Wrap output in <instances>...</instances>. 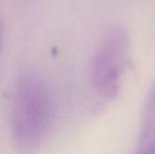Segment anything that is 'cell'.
Segmentation results:
<instances>
[{"label":"cell","mask_w":155,"mask_h":154,"mask_svg":"<svg viewBox=\"0 0 155 154\" xmlns=\"http://www.w3.org/2000/svg\"><path fill=\"white\" fill-rule=\"evenodd\" d=\"M52 118L49 89L38 74L17 78L11 106V133L18 154H36L47 137Z\"/></svg>","instance_id":"6da1fadb"},{"label":"cell","mask_w":155,"mask_h":154,"mask_svg":"<svg viewBox=\"0 0 155 154\" xmlns=\"http://www.w3.org/2000/svg\"><path fill=\"white\" fill-rule=\"evenodd\" d=\"M129 51L130 37L123 28H113L104 35L91 64L92 84L100 96L107 99L117 96Z\"/></svg>","instance_id":"7a4b0ae2"},{"label":"cell","mask_w":155,"mask_h":154,"mask_svg":"<svg viewBox=\"0 0 155 154\" xmlns=\"http://www.w3.org/2000/svg\"><path fill=\"white\" fill-rule=\"evenodd\" d=\"M133 154H155V82L148 92L138 144Z\"/></svg>","instance_id":"3957f363"},{"label":"cell","mask_w":155,"mask_h":154,"mask_svg":"<svg viewBox=\"0 0 155 154\" xmlns=\"http://www.w3.org/2000/svg\"><path fill=\"white\" fill-rule=\"evenodd\" d=\"M2 40H3V30H2V25L0 23V52H1L2 48Z\"/></svg>","instance_id":"277c9868"}]
</instances>
